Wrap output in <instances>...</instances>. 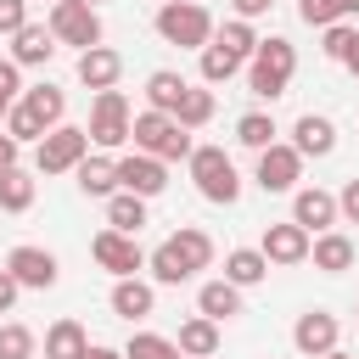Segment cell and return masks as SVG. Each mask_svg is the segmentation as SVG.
Returning a JSON list of instances; mask_svg holds the SVG:
<instances>
[{"instance_id":"cell-6","label":"cell","mask_w":359,"mask_h":359,"mask_svg":"<svg viewBox=\"0 0 359 359\" xmlns=\"http://www.w3.org/2000/svg\"><path fill=\"white\" fill-rule=\"evenodd\" d=\"M95 146H123L129 140V101L123 90H95V107H90V129H84Z\"/></svg>"},{"instance_id":"cell-44","label":"cell","mask_w":359,"mask_h":359,"mask_svg":"<svg viewBox=\"0 0 359 359\" xmlns=\"http://www.w3.org/2000/svg\"><path fill=\"white\" fill-rule=\"evenodd\" d=\"M17 292H22V286L11 280V269H0V309H11V303H17Z\"/></svg>"},{"instance_id":"cell-50","label":"cell","mask_w":359,"mask_h":359,"mask_svg":"<svg viewBox=\"0 0 359 359\" xmlns=\"http://www.w3.org/2000/svg\"><path fill=\"white\" fill-rule=\"evenodd\" d=\"M163 6H168V0H163Z\"/></svg>"},{"instance_id":"cell-31","label":"cell","mask_w":359,"mask_h":359,"mask_svg":"<svg viewBox=\"0 0 359 359\" xmlns=\"http://www.w3.org/2000/svg\"><path fill=\"white\" fill-rule=\"evenodd\" d=\"M297 11H303V22H309V28H331V22L353 17V11H359V0H303Z\"/></svg>"},{"instance_id":"cell-32","label":"cell","mask_w":359,"mask_h":359,"mask_svg":"<svg viewBox=\"0 0 359 359\" xmlns=\"http://www.w3.org/2000/svg\"><path fill=\"white\" fill-rule=\"evenodd\" d=\"M213 45L247 62V56L258 50V34H252V22H241V17H236V22H224V28H219V39H213Z\"/></svg>"},{"instance_id":"cell-49","label":"cell","mask_w":359,"mask_h":359,"mask_svg":"<svg viewBox=\"0 0 359 359\" xmlns=\"http://www.w3.org/2000/svg\"><path fill=\"white\" fill-rule=\"evenodd\" d=\"M84 6H95V0H84Z\"/></svg>"},{"instance_id":"cell-30","label":"cell","mask_w":359,"mask_h":359,"mask_svg":"<svg viewBox=\"0 0 359 359\" xmlns=\"http://www.w3.org/2000/svg\"><path fill=\"white\" fill-rule=\"evenodd\" d=\"M28 202H34V180L22 168H6L0 174V208L6 213H28Z\"/></svg>"},{"instance_id":"cell-1","label":"cell","mask_w":359,"mask_h":359,"mask_svg":"<svg viewBox=\"0 0 359 359\" xmlns=\"http://www.w3.org/2000/svg\"><path fill=\"white\" fill-rule=\"evenodd\" d=\"M292 73H297V50H292V39H258V50H252V67H247V84H252V95H264V101L286 95Z\"/></svg>"},{"instance_id":"cell-20","label":"cell","mask_w":359,"mask_h":359,"mask_svg":"<svg viewBox=\"0 0 359 359\" xmlns=\"http://www.w3.org/2000/svg\"><path fill=\"white\" fill-rule=\"evenodd\" d=\"M174 348H180L185 359H213V353H219V325L196 314V320L180 325V342H174Z\"/></svg>"},{"instance_id":"cell-39","label":"cell","mask_w":359,"mask_h":359,"mask_svg":"<svg viewBox=\"0 0 359 359\" xmlns=\"http://www.w3.org/2000/svg\"><path fill=\"white\" fill-rule=\"evenodd\" d=\"M348 45H353V28H348V22H331V28H325V45H320V50H325L331 62H342V56H348Z\"/></svg>"},{"instance_id":"cell-38","label":"cell","mask_w":359,"mask_h":359,"mask_svg":"<svg viewBox=\"0 0 359 359\" xmlns=\"http://www.w3.org/2000/svg\"><path fill=\"white\" fill-rule=\"evenodd\" d=\"M0 359H34V331L28 325H0Z\"/></svg>"},{"instance_id":"cell-10","label":"cell","mask_w":359,"mask_h":359,"mask_svg":"<svg viewBox=\"0 0 359 359\" xmlns=\"http://www.w3.org/2000/svg\"><path fill=\"white\" fill-rule=\"evenodd\" d=\"M297 174H303V157L292 146H264L258 151V185L264 191H292Z\"/></svg>"},{"instance_id":"cell-40","label":"cell","mask_w":359,"mask_h":359,"mask_svg":"<svg viewBox=\"0 0 359 359\" xmlns=\"http://www.w3.org/2000/svg\"><path fill=\"white\" fill-rule=\"evenodd\" d=\"M28 22V0H0V34H17Z\"/></svg>"},{"instance_id":"cell-42","label":"cell","mask_w":359,"mask_h":359,"mask_svg":"<svg viewBox=\"0 0 359 359\" xmlns=\"http://www.w3.org/2000/svg\"><path fill=\"white\" fill-rule=\"evenodd\" d=\"M337 213H348V219L359 224V180H348V185H342V196H337Z\"/></svg>"},{"instance_id":"cell-17","label":"cell","mask_w":359,"mask_h":359,"mask_svg":"<svg viewBox=\"0 0 359 359\" xmlns=\"http://www.w3.org/2000/svg\"><path fill=\"white\" fill-rule=\"evenodd\" d=\"M331 219H337V196H325V191H297V202H292V224H303V230H331Z\"/></svg>"},{"instance_id":"cell-18","label":"cell","mask_w":359,"mask_h":359,"mask_svg":"<svg viewBox=\"0 0 359 359\" xmlns=\"http://www.w3.org/2000/svg\"><path fill=\"white\" fill-rule=\"evenodd\" d=\"M292 135H297V140H292V151H297V157H325V151L337 146V129H331L325 118H314V112H303Z\"/></svg>"},{"instance_id":"cell-3","label":"cell","mask_w":359,"mask_h":359,"mask_svg":"<svg viewBox=\"0 0 359 359\" xmlns=\"http://www.w3.org/2000/svg\"><path fill=\"white\" fill-rule=\"evenodd\" d=\"M157 34H163L168 45L208 50V45H213V17H208V6H196V0H168V6L157 11Z\"/></svg>"},{"instance_id":"cell-21","label":"cell","mask_w":359,"mask_h":359,"mask_svg":"<svg viewBox=\"0 0 359 359\" xmlns=\"http://www.w3.org/2000/svg\"><path fill=\"white\" fill-rule=\"evenodd\" d=\"M22 107L34 112V123H39V129H56V123H62V112H67V95H62L56 84H34V90L22 95Z\"/></svg>"},{"instance_id":"cell-12","label":"cell","mask_w":359,"mask_h":359,"mask_svg":"<svg viewBox=\"0 0 359 359\" xmlns=\"http://www.w3.org/2000/svg\"><path fill=\"white\" fill-rule=\"evenodd\" d=\"M292 342L303 348V353H331L337 348V314H325V309H309V314H297V325H292Z\"/></svg>"},{"instance_id":"cell-19","label":"cell","mask_w":359,"mask_h":359,"mask_svg":"<svg viewBox=\"0 0 359 359\" xmlns=\"http://www.w3.org/2000/svg\"><path fill=\"white\" fill-rule=\"evenodd\" d=\"M196 309H202V320H230V314H241V286H230V280H208L202 292H196Z\"/></svg>"},{"instance_id":"cell-5","label":"cell","mask_w":359,"mask_h":359,"mask_svg":"<svg viewBox=\"0 0 359 359\" xmlns=\"http://www.w3.org/2000/svg\"><path fill=\"white\" fill-rule=\"evenodd\" d=\"M50 34H56L62 45L95 50V45H101V17H95V6H84V0H56V6H50Z\"/></svg>"},{"instance_id":"cell-8","label":"cell","mask_w":359,"mask_h":359,"mask_svg":"<svg viewBox=\"0 0 359 359\" xmlns=\"http://www.w3.org/2000/svg\"><path fill=\"white\" fill-rule=\"evenodd\" d=\"M90 252H95V264L107 269V275H118V280H129L146 258H140V247H135V236H123V230H101L95 241H90Z\"/></svg>"},{"instance_id":"cell-26","label":"cell","mask_w":359,"mask_h":359,"mask_svg":"<svg viewBox=\"0 0 359 359\" xmlns=\"http://www.w3.org/2000/svg\"><path fill=\"white\" fill-rule=\"evenodd\" d=\"M180 95H185V79H180V73H168V67H157V73L146 79V101H151V112H168V118H174V107H180Z\"/></svg>"},{"instance_id":"cell-45","label":"cell","mask_w":359,"mask_h":359,"mask_svg":"<svg viewBox=\"0 0 359 359\" xmlns=\"http://www.w3.org/2000/svg\"><path fill=\"white\" fill-rule=\"evenodd\" d=\"M6 168H17V140H11V135H0V174H6Z\"/></svg>"},{"instance_id":"cell-41","label":"cell","mask_w":359,"mask_h":359,"mask_svg":"<svg viewBox=\"0 0 359 359\" xmlns=\"http://www.w3.org/2000/svg\"><path fill=\"white\" fill-rule=\"evenodd\" d=\"M17 90H22V84H17V62H0V107H11Z\"/></svg>"},{"instance_id":"cell-11","label":"cell","mask_w":359,"mask_h":359,"mask_svg":"<svg viewBox=\"0 0 359 359\" xmlns=\"http://www.w3.org/2000/svg\"><path fill=\"white\" fill-rule=\"evenodd\" d=\"M6 269H11V280L17 286H56V258L45 252V247H11V258H6Z\"/></svg>"},{"instance_id":"cell-7","label":"cell","mask_w":359,"mask_h":359,"mask_svg":"<svg viewBox=\"0 0 359 359\" xmlns=\"http://www.w3.org/2000/svg\"><path fill=\"white\" fill-rule=\"evenodd\" d=\"M90 157V135L73 129V123H56L45 140H39V174H67Z\"/></svg>"},{"instance_id":"cell-4","label":"cell","mask_w":359,"mask_h":359,"mask_svg":"<svg viewBox=\"0 0 359 359\" xmlns=\"http://www.w3.org/2000/svg\"><path fill=\"white\" fill-rule=\"evenodd\" d=\"M191 180L208 202H236L241 196V180H236V163L224 157V146H191Z\"/></svg>"},{"instance_id":"cell-14","label":"cell","mask_w":359,"mask_h":359,"mask_svg":"<svg viewBox=\"0 0 359 359\" xmlns=\"http://www.w3.org/2000/svg\"><path fill=\"white\" fill-rule=\"evenodd\" d=\"M309 258H314V269H325V275H342V269H353L359 247H353L348 236L325 230V236H314V241H309Z\"/></svg>"},{"instance_id":"cell-46","label":"cell","mask_w":359,"mask_h":359,"mask_svg":"<svg viewBox=\"0 0 359 359\" xmlns=\"http://www.w3.org/2000/svg\"><path fill=\"white\" fill-rule=\"evenodd\" d=\"M342 67H348V73L359 79V34H353V45H348V56H342Z\"/></svg>"},{"instance_id":"cell-29","label":"cell","mask_w":359,"mask_h":359,"mask_svg":"<svg viewBox=\"0 0 359 359\" xmlns=\"http://www.w3.org/2000/svg\"><path fill=\"white\" fill-rule=\"evenodd\" d=\"M208 118H213V90H191V84H185L180 107H174V123H180V129H202Z\"/></svg>"},{"instance_id":"cell-9","label":"cell","mask_w":359,"mask_h":359,"mask_svg":"<svg viewBox=\"0 0 359 359\" xmlns=\"http://www.w3.org/2000/svg\"><path fill=\"white\" fill-rule=\"evenodd\" d=\"M118 185L129 191V196H157L163 185H168V168L157 163V157H146V151H135V157H118Z\"/></svg>"},{"instance_id":"cell-25","label":"cell","mask_w":359,"mask_h":359,"mask_svg":"<svg viewBox=\"0 0 359 359\" xmlns=\"http://www.w3.org/2000/svg\"><path fill=\"white\" fill-rule=\"evenodd\" d=\"M90 342H84V325L79 320H56L50 331H45V359H79Z\"/></svg>"},{"instance_id":"cell-43","label":"cell","mask_w":359,"mask_h":359,"mask_svg":"<svg viewBox=\"0 0 359 359\" xmlns=\"http://www.w3.org/2000/svg\"><path fill=\"white\" fill-rule=\"evenodd\" d=\"M230 6H236V17H241V22H252V17H264L275 0H230Z\"/></svg>"},{"instance_id":"cell-47","label":"cell","mask_w":359,"mask_h":359,"mask_svg":"<svg viewBox=\"0 0 359 359\" xmlns=\"http://www.w3.org/2000/svg\"><path fill=\"white\" fill-rule=\"evenodd\" d=\"M79 359H123V353H118V348H84Z\"/></svg>"},{"instance_id":"cell-2","label":"cell","mask_w":359,"mask_h":359,"mask_svg":"<svg viewBox=\"0 0 359 359\" xmlns=\"http://www.w3.org/2000/svg\"><path fill=\"white\" fill-rule=\"evenodd\" d=\"M129 140L146 151V157H157V163H174V157H191V135L168 118V112H140L135 123H129Z\"/></svg>"},{"instance_id":"cell-22","label":"cell","mask_w":359,"mask_h":359,"mask_svg":"<svg viewBox=\"0 0 359 359\" xmlns=\"http://www.w3.org/2000/svg\"><path fill=\"white\" fill-rule=\"evenodd\" d=\"M73 174H79V191L84 196H112L118 191V163L112 157H84Z\"/></svg>"},{"instance_id":"cell-13","label":"cell","mask_w":359,"mask_h":359,"mask_svg":"<svg viewBox=\"0 0 359 359\" xmlns=\"http://www.w3.org/2000/svg\"><path fill=\"white\" fill-rule=\"evenodd\" d=\"M258 252H264L269 264H303V258H309V230H303V224H269Z\"/></svg>"},{"instance_id":"cell-37","label":"cell","mask_w":359,"mask_h":359,"mask_svg":"<svg viewBox=\"0 0 359 359\" xmlns=\"http://www.w3.org/2000/svg\"><path fill=\"white\" fill-rule=\"evenodd\" d=\"M146 264H151V275H157L163 286H180V280H191V275H185V264L174 258V247H168V241H163V247H157V252H151Z\"/></svg>"},{"instance_id":"cell-27","label":"cell","mask_w":359,"mask_h":359,"mask_svg":"<svg viewBox=\"0 0 359 359\" xmlns=\"http://www.w3.org/2000/svg\"><path fill=\"white\" fill-rule=\"evenodd\" d=\"M107 224L123 230V236H135V230L146 224V202L129 196V191H112V196H107Z\"/></svg>"},{"instance_id":"cell-35","label":"cell","mask_w":359,"mask_h":359,"mask_svg":"<svg viewBox=\"0 0 359 359\" xmlns=\"http://www.w3.org/2000/svg\"><path fill=\"white\" fill-rule=\"evenodd\" d=\"M236 67H241V56H230V50H219V45L202 50V79H208V84H224Z\"/></svg>"},{"instance_id":"cell-48","label":"cell","mask_w":359,"mask_h":359,"mask_svg":"<svg viewBox=\"0 0 359 359\" xmlns=\"http://www.w3.org/2000/svg\"><path fill=\"white\" fill-rule=\"evenodd\" d=\"M320 359H348V353H337V348H331V353H320Z\"/></svg>"},{"instance_id":"cell-15","label":"cell","mask_w":359,"mask_h":359,"mask_svg":"<svg viewBox=\"0 0 359 359\" xmlns=\"http://www.w3.org/2000/svg\"><path fill=\"white\" fill-rule=\"evenodd\" d=\"M50 50H56V34H50V28H39V22H22V28L11 34V62H17V67L50 62Z\"/></svg>"},{"instance_id":"cell-23","label":"cell","mask_w":359,"mask_h":359,"mask_svg":"<svg viewBox=\"0 0 359 359\" xmlns=\"http://www.w3.org/2000/svg\"><path fill=\"white\" fill-rule=\"evenodd\" d=\"M264 275H269V258H264L258 247H236V252L224 258V280H230V286H258Z\"/></svg>"},{"instance_id":"cell-36","label":"cell","mask_w":359,"mask_h":359,"mask_svg":"<svg viewBox=\"0 0 359 359\" xmlns=\"http://www.w3.org/2000/svg\"><path fill=\"white\" fill-rule=\"evenodd\" d=\"M6 135H11L17 146H22V140H45V129L34 123V112H28L22 101H17V107H6Z\"/></svg>"},{"instance_id":"cell-28","label":"cell","mask_w":359,"mask_h":359,"mask_svg":"<svg viewBox=\"0 0 359 359\" xmlns=\"http://www.w3.org/2000/svg\"><path fill=\"white\" fill-rule=\"evenodd\" d=\"M168 247H174V258L185 264V275L208 269V258H213V241H208L202 230H180V236H168Z\"/></svg>"},{"instance_id":"cell-34","label":"cell","mask_w":359,"mask_h":359,"mask_svg":"<svg viewBox=\"0 0 359 359\" xmlns=\"http://www.w3.org/2000/svg\"><path fill=\"white\" fill-rule=\"evenodd\" d=\"M123 359H180V348H174L168 337H151V331H140V337H129Z\"/></svg>"},{"instance_id":"cell-33","label":"cell","mask_w":359,"mask_h":359,"mask_svg":"<svg viewBox=\"0 0 359 359\" xmlns=\"http://www.w3.org/2000/svg\"><path fill=\"white\" fill-rule=\"evenodd\" d=\"M236 140L252 146V151H264V146H275V123L264 112H247V118H236Z\"/></svg>"},{"instance_id":"cell-16","label":"cell","mask_w":359,"mask_h":359,"mask_svg":"<svg viewBox=\"0 0 359 359\" xmlns=\"http://www.w3.org/2000/svg\"><path fill=\"white\" fill-rule=\"evenodd\" d=\"M118 73H123V56H118V50H107V45H95V50H84V56H79V79H84L90 90H112V84H118Z\"/></svg>"},{"instance_id":"cell-24","label":"cell","mask_w":359,"mask_h":359,"mask_svg":"<svg viewBox=\"0 0 359 359\" xmlns=\"http://www.w3.org/2000/svg\"><path fill=\"white\" fill-rule=\"evenodd\" d=\"M151 303H157V297H151V286H146V280H135V275L112 286V314H123V320H140V314H151Z\"/></svg>"}]
</instances>
